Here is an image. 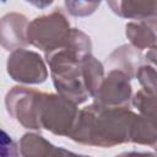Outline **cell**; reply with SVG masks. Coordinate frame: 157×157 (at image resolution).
I'll return each instance as SVG.
<instances>
[{
	"instance_id": "obj_1",
	"label": "cell",
	"mask_w": 157,
	"mask_h": 157,
	"mask_svg": "<svg viewBox=\"0 0 157 157\" xmlns=\"http://www.w3.org/2000/svg\"><path fill=\"white\" fill-rule=\"evenodd\" d=\"M136 115L129 108H108L93 102L80 110L70 139L98 147H113L130 142L131 128Z\"/></svg>"
},
{
	"instance_id": "obj_2",
	"label": "cell",
	"mask_w": 157,
	"mask_h": 157,
	"mask_svg": "<svg viewBox=\"0 0 157 157\" xmlns=\"http://www.w3.org/2000/svg\"><path fill=\"white\" fill-rule=\"evenodd\" d=\"M80 110L72 101L53 93L42 92L39 98V126L55 135L67 136L72 134Z\"/></svg>"
},
{
	"instance_id": "obj_3",
	"label": "cell",
	"mask_w": 157,
	"mask_h": 157,
	"mask_svg": "<svg viewBox=\"0 0 157 157\" xmlns=\"http://www.w3.org/2000/svg\"><path fill=\"white\" fill-rule=\"evenodd\" d=\"M70 23L65 15L55 9L48 15L39 16L29 22L27 39L28 43L44 53L60 47L71 33Z\"/></svg>"
},
{
	"instance_id": "obj_4",
	"label": "cell",
	"mask_w": 157,
	"mask_h": 157,
	"mask_svg": "<svg viewBox=\"0 0 157 157\" xmlns=\"http://www.w3.org/2000/svg\"><path fill=\"white\" fill-rule=\"evenodd\" d=\"M42 92L27 87H13L6 96L9 114L27 129L40 130L39 126V98Z\"/></svg>"
},
{
	"instance_id": "obj_5",
	"label": "cell",
	"mask_w": 157,
	"mask_h": 157,
	"mask_svg": "<svg viewBox=\"0 0 157 157\" xmlns=\"http://www.w3.org/2000/svg\"><path fill=\"white\" fill-rule=\"evenodd\" d=\"M7 72L12 80L26 85L43 83L48 77V70L42 56L25 48L11 52L7 60Z\"/></svg>"
},
{
	"instance_id": "obj_6",
	"label": "cell",
	"mask_w": 157,
	"mask_h": 157,
	"mask_svg": "<svg viewBox=\"0 0 157 157\" xmlns=\"http://www.w3.org/2000/svg\"><path fill=\"white\" fill-rule=\"evenodd\" d=\"M130 78L120 70H110L93 97L94 102L108 108H129L132 99Z\"/></svg>"
},
{
	"instance_id": "obj_7",
	"label": "cell",
	"mask_w": 157,
	"mask_h": 157,
	"mask_svg": "<svg viewBox=\"0 0 157 157\" xmlns=\"http://www.w3.org/2000/svg\"><path fill=\"white\" fill-rule=\"evenodd\" d=\"M29 22L21 13H7L1 20V39L2 47L7 50L23 48L27 43V32Z\"/></svg>"
},
{
	"instance_id": "obj_8",
	"label": "cell",
	"mask_w": 157,
	"mask_h": 157,
	"mask_svg": "<svg viewBox=\"0 0 157 157\" xmlns=\"http://www.w3.org/2000/svg\"><path fill=\"white\" fill-rule=\"evenodd\" d=\"M125 34L137 50L152 49L157 47V18L129 22L125 26Z\"/></svg>"
},
{
	"instance_id": "obj_9",
	"label": "cell",
	"mask_w": 157,
	"mask_h": 157,
	"mask_svg": "<svg viewBox=\"0 0 157 157\" xmlns=\"http://www.w3.org/2000/svg\"><path fill=\"white\" fill-rule=\"evenodd\" d=\"M108 6L124 18L137 21L157 18V1H108Z\"/></svg>"
},
{
	"instance_id": "obj_10",
	"label": "cell",
	"mask_w": 157,
	"mask_h": 157,
	"mask_svg": "<svg viewBox=\"0 0 157 157\" xmlns=\"http://www.w3.org/2000/svg\"><path fill=\"white\" fill-rule=\"evenodd\" d=\"M142 54L140 50L134 48L131 44H125L117 48L108 58V64L113 66L112 70H120L125 72L129 77L136 75L137 69L141 66Z\"/></svg>"
},
{
	"instance_id": "obj_11",
	"label": "cell",
	"mask_w": 157,
	"mask_h": 157,
	"mask_svg": "<svg viewBox=\"0 0 157 157\" xmlns=\"http://www.w3.org/2000/svg\"><path fill=\"white\" fill-rule=\"evenodd\" d=\"M54 147L42 135L34 132L23 135L20 142L22 157H50Z\"/></svg>"
},
{
	"instance_id": "obj_12",
	"label": "cell",
	"mask_w": 157,
	"mask_h": 157,
	"mask_svg": "<svg viewBox=\"0 0 157 157\" xmlns=\"http://www.w3.org/2000/svg\"><path fill=\"white\" fill-rule=\"evenodd\" d=\"M130 141L139 144V145H146V146H153L157 144V126H155L148 119L144 118L142 115H136L132 128H131V135Z\"/></svg>"
},
{
	"instance_id": "obj_13",
	"label": "cell",
	"mask_w": 157,
	"mask_h": 157,
	"mask_svg": "<svg viewBox=\"0 0 157 157\" xmlns=\"http://www.w3.org/2000/svg\"><path fill=\"white\" fill-rule=\"evenodd\" d=\"M132 105L137 108L140 115L148 119L155 126H157V96H152L140 90L132 98Z\"/></svg>"
},
{
	"instance_id": "obj_14",
	"label": "cell",
	"mask_w": 157,
	"mask_h": 157,
	"mask_svg": "<svg viewBox=\"0 0 157 157\" xmlns=\"http://www.w3.org/2000/svg\"><path fill=\"white\" fill-rule=\"evenodd\" d=\"M135 76L140 82L142 91L148 94L157 96V67L151 64L141 65L137 69Z\"/></svg>"
},
{
	"instance_id": "obj_15",
	"label": "cell",
	"mask_w": 157,
	"mask_h": 157,
	"mask_svg": "<svg viewBox=\"0 0 157 157\" xmlns=\"http://www.w3.org/2000/svg\"><path fill=\"white\" fill-rule=\"evenodd\" d=\"M99 4V1H65L67 12H70L72 16H88L96 11Z\"/></svg>"
},
{
	"instance_id": "obj_16",
	"label": "cell",
	"mask_w": 157,
	"mask_h": 157,
	"mask_svg": "<svg viewBox=\"0 0 157 157\" xmlns=\"http://www.w3.org/2000/svg\"><path fill=\"white\" fill-rule=\"evenodd\" d=\"M2 157H18V147L16 142L2 131Z\"/></svg>"
},
{
	"instance_id": "obj_17",
	"label": "cell",
	"mask_w": 157,
	"mask_h": 157,
	"mask_svg": "<svg viewBox=\"0 0 157 157\" xmlns=\"http://www.w3.org/2000/svg\"><path fill=\"white\" fill-rule=\"evenodd\" d=\"M50 157H76V153L67 151L63 147H54Z\"/></svg>"
},
{
	"instance_id": "obj_18",
	"label": "cell",
	"mask_w": 157,
	"mask_h": 157,
	"mask_svg": "<svg viewBox=\"0 0 157 157\" xmlns=\"http://www.w3.org/2000/svg\"><path fill=\"white\" fill-rule=\"evenodd\" d=\"M115 157H156L155 153H151V152H136V151H132V152H124V153H120Z\"/></svg>"
},
{
	"instance_id": "obj_19",
	"label": "cell",
	"mask_w": 157,
	"mask_h": 157,
	"mask_svg": "<svg viewBox=\"0 0 157 157\" xmlns=\"http://www.w3.org/2000/svg\"><path fill=\"white\" fill-rule=\"evenodd\" d=\"M145 58L150 61V64H151V65H153L155 67H157V47H155V48L150 49V50L146 53Z\"/></svg>"
},
{
	"instance_id": "obj_20",
	"label": "cell",
	"mask_w": 157,
	"mask_h": 157,
	"mask_svg": "<svg viewBox=\"0 0 157 157\" xmlns=\"http://www.w3.org/2000/svg\"><path fill=\"white\" fill-rule=\"evenodd\" d=\"M76 157H91V156H83V155H76Z\"/></svg>"
},
{
	"instance_id": "obj_21",
	"label": "cell",
	"mask_w": 157,
	"mask_h": 157,
	"mask_svg": "<svg viewBox=\"0 0 157 157\" xmlns=\"http://www.w3.org/2000/svg\"><path fill=\"white\" fill-rule=\"evenodd\" d=\"M155 155H156V157H157V147H156V153H155Z\"/></svg>"
}]
</instances>
